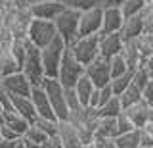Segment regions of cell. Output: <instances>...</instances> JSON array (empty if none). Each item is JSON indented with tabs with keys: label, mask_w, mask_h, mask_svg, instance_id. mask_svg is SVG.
<instances>
[{
	"label": "cell",
	"mask_w": 153,
	"mask_h": 148,
	"mask_svg": "<svg viewBox=\"0 0 153 148\" xmlns=\"http://www.w3.org/2000/svg\"><path fill=\"white\" fill-rule=\"evenodd\" d=\"M79 21H80V12L69 6H65L63 12L57 14V17L54 20L57 37H61L67 46L79 37Z\"/></svg>",
	"instance_id": "1"
},
{
	"label": "cell",
	"mask_w": 153,
	"mask_h": 148,
	"mask_svg": "<svg viewBox=\"0 0 153 148\" xmlns=\"http://www.w3.org/2000/svg\"><path fill=\"white\" fill-rule=\"evenodd\" d=\"M42 89L46 90L50 106L54 110L57 119H69V108H67L65 100V87L59 83L57 77H44L42 81Z\"/></svg>",
	"instance_id": "2"
},
{
	"label": "cell",
	"mask_w": 153,
	"mask_h": 148,
	"mask_svg": "<svg viewBox=\"0 0 153 148\" xmlns=\"http://www.w3.org/2000/svg\"><path fill=\"white\" fill-rule=\"evenodd\" d=\"M57 37L56 25L52 20H38V17H33L31 23L27 27V41L31 44H35L36 48H44L48 46L52 41Z\"/></svg>",
	"instance_id": "3"
},
{
	"label": "cell",
	"mask_w": 153,
	"mask_h": 148,
	"mask_svg": "<svg viewBox=\"0 0 153 148\" xmlns=\"http://www.w3.org/2000/svg\"><path fill=\"white\" fill-rule=\"evenodd\" d=\"M67 50V44L61 37H56L48 46L40 48V56H42V65H44V75L46 77H57L59 71V64L63 58V52Z\"/></svg>",
	"instance_id": "4"
},
{
	"label": "cell",
	"mask_w": 153,
	"mask_h": 148,
	"mask_svg": "<svg viewBox=\"0 0 153 148\" xmlns=\"http://www.w3.org/2000/svg\"><path fill=\"white\" fill-rule=\"evenodd\" d=\"M82 75H84V65L75 58L73 52L67 46V50L63 52V58H61V64H59V71H57L59 83L65 89H73L76 85V81L82 77Z\"/></svg>",
	"instance_id": "5"
},
{
	"label": "cell",
	"mask_w": 153,
	"mask_h": 148,
	"mask_svg": "<svg viewBox=\"0 0 153 148\" xmlns=\"http://www.w3.org/2000/svg\"><path fill=\"white\" fill-rule=\"evenodd\" d=\"M69 50L73 56L80 62L82 65H88L100 56V46H98V35H86V37H76L69 44Z\"/></svg>",
	"instance_id": "6"
},
{
	"label": "cell",
	"mask_w": 153,
	"mask_h": 148,
	"mask_svg": "<svg viewBox=\"0 0 153 148\" xmlns=\"http://www.w3.org/2000/svg\"><path fill=\"white\" fill-rule=\"evenodd\" d=\"M21 71L29 77V81L33 83V87H38L44 81V65H42V56H40V48H36L35 44L29 42L27 44V54H25V62H23Z\"/></svg>",
	"instance_id": "7"
},
{
	"label": "cell",
	"mask_w": 153,
	"mask_h": 148,
	"mask_svg": "<svg viewBox=\"0 0 153 148\" xmlns=\"http://www.w3.org/2000/svg\"><path fill=\"white\" fill-rule=\"evenodd\" d=\"M102 21H103V8L102 6H96V8L80 12L79 37L100 35V31H102Z\"/></svg>",
	"instance_id": "8"
},
{
	"label": "cell",
	"mask_w": 153,
	"mask_h": 148,
	"mask_svg": "<svg viewBox=\"0 0 153 148\" xmlns=\"http://www.w3.org/2000/svg\"><path fill=\"white\" fill-rule=\"evenodd\" d=\"M0 87L4 90H8L12 96H31L33 83L29 81V77L23 71H16V73H12V75L2 77Z\"/></svg>",
	"instance_id": "9"
},
{
	"label": "cell",
	"mask_w": 153,
	"mask_h": 148,
	"mask_svg": "<svg viewBox=\"0 0 153 148\" xmlns=\"http://www.w3.org/2000/svg\"><path fill=\"white\" fill-rule=\"evenodd\" d=\"M84 73L88 75V79L94 83V87H105L111 83V69H109V60L98 56L94 62H90L88 65H84Z\"/></svg>",
	"instance_id": "10"
},
{
	"label": "cell",
	"mask_w": 153,
	"mask_h": 148,
	"mask_svg": "<svg viewBox=\"0 0 153 148\" xmlns=\"http://www.w3.org/2000/svg\"><path fill=\"white\" fill-rule=\"evenodd\" d=\"M98 46H100V56L105 60H111L113 56L121 54L124 39L121 33H100L98 35Z\"/></svg>",
	"instance_id": "11"
},
{
	"label": "cell",
	"mask_w": 153,
	"mask_h": 148,
	"mask_svg": "<svg viewBox=\"0 0 153 148\" xmlns=\"http://www.w3.org/2000/svg\"><path fill=\"white\" fill-rule=\"evenodd\" d=\"M31 12L33 17L38 20H52L54 21L57 17V14L63 12L65 2H56V0H31Z\"/></svg>",
	"instance_id": "12"
},
{
	"label": "cell",
	"mask_w": 153,
	"mask_h": 148,
	"mask_svg": "<svg viewBox=\"0 0 153 148\" xmlns=\"http://www.w3.org/2000/svg\"><path fill=\"white\" fill-rule=\"evenodd\" d=\"M57 138L63 144V148H84L75 125L69 119H59V123H57Z\"/></svg>",
	"instance_id": "13"
},
{
	"label": "cell",
	"mask_w": 153,
	"mask_h": 148,
	"mask_svg": "<svg viewBox=\"0 0 153 148\" xmlns=\"http://www.w3.org/2000/svg\"><path fill=\"white\" fill-rule=\"evenodd\" d=\"M31 100L35 104V112H36V117H48V119H57L54 110L50 106V100H48V94L46 90L42 89V85L38 87H33L31 90Z\"/></svg>",
	"instance_id": "14"
},
{
	"label": "cell",
	"mask_w": 153,
	"mask_h": 148,
	"mask_svg": "<svg viewBox=\"0 0 153 148\" xmlns=\"http://www.w3.org/2000/svg\"><path fill=\"white\" fill-rule=\"evenodd\" d=\"M124 16L121 8H103V21L100 33H119L123 27Z\"/></svg>",
	"instance_id": "15"
},
{
	"label": "cell",
	"mask_w": 153,
	"mask_h": 148,
	"mask_svg": "<svg viewBox=\"0 0 153 148\" xmlns=\"http://www.w3.org/2000/svg\"><path fill=\"white\" fill-rule=\"evenodd\" d=\"M124 113L128 116V119L134 123V127L136 129H143L147 123V116H149V104H146L143 100H140V102L132 104V106L124 108L123 110Z\"/></svg>",
	"instance_id": "16"
},
{
	"label": "cell",
	"mask_w": 153,
	"mask_h": 148,
	"mask_svg": "<svg viewBox=\"0 0 153 148\" xmlns=\"http://www.w3.org/2000/svg\"><path fill=\"white\" fill-rule=\"evenodd\" d=\"M119 33L123 35L124 41L138 39V37L143 33V17H142V14H138V16H130V17H124L123 27H121V31H119Z\"/></svg>",
	"instance_id": "17"
},
{
	"label": "cell",
	"mask_w": 153,
	"mask_h": 148,
	"mask_svg": "<svg viewBox=\"0 0 153 148\" xmlns=\"http://www.w3.org/2000/svg\"><path fill=\"white\" fill-rule=\"evenodd\" d=\"M12 100H13V112H17L21 117H25L31 123L36 119L35 104H33L31 96H12Z\"/></svg>",
	"instance_id": "18"
},
{
	"label": "cell",
	"mask_w": 153,
	"mask_h": 148,
	"mask_svg": "<svg viewBox=\"0 0 153 148\" xmlns=\"http://www.w3.org/2000/svg\"><path fill=\"white\" fill-rule=\"evenodd\" d=\"M119 135L117 131V117H102L98 116V123H96V135L98 138H113Z\"/></svg>",
	"instance_id": "19"
},
{
	"label": "cell",
	"mask_w": 153,
	"mask_h": 148,
	"mask_svg": "<svg viewBox=\"0 0 153 148\" xmlns=\"http://www.w3.org/2000/svg\"><path fill=\"white\" fill-rule=\"evenodd\" d=\"M115 148H140L142 144V129H132L128 133H121L113 138Z\"/></svg>",
	"instance_id": "20"
},
{
	"label": "cell",
	"mask_w": 153,
	"mask_h": 148,
	"mask_svg": "<svg viewBox=\"0 0 153 148\" xmlns=\"http://www.w3.org/2000/svg\"><path fill=\"white\" fill-rule=\"evenodd\" d=\"M121 54L124 56L126 65H128L130 71L138 69V68H143V60H142V56H140V52H138L136 42H134V41H124V46H123Z\"/></svg>",
	"instance_id": "21"
},
{
	"label": "cell",
	"mask_w": 153,
	"mask_h": 148,
	"mask_svg": "<svg viewBox=\"0 0 153 148\" xmlns=\"http://www.w3.org/2000/svg\"><path fill=\"white\" fill-rule=\"evenodd\" d=\"M16 71H21V65L17 64V60L12 56V52L8 48H0V75L6 77Z\"/></svg>",
	"instance_id": "22"
},
{
	"label": "cell",
	"mask_w": 153,
	"mask_h": 148,
	"mask_svg": "<svg viewBox=\"0 0 153 148\" xmlns=\"http://www.w3.org/2000/svg\"><path fill=\"white\" fill-rule=\"evenodd\" d=\"M75 92H76V96H79V100L82 102V106H88V102H90V96H92V92H94V83L88 79V75H82L79 81H76V85H75Z\"/></svg>",
	"instance_id": "23"
},
{
	"label": "cell",
	"mask_w": 153,
	"mask_h": 148,
	"mask_svg": "<svg viewBox=\"0 0 153 148\" xmlns=\"http://www.w3.org/2000/svg\"><path fill=\"white\" fill-rule=\"evenodd\" d=\"M4 125L12 127L19 137H23V135L27 133V129L31 127V121H27L25 117H21L17 112H8L6 117H4Z\"/></svg>",
	"instance_id": "24"
},
{
	"label": "cell",
	"mask_w": 153,
	"mask_h": 148,
	"mask_svg": "<svg viewBox=\"0 0 153 148\" xmlns=\"http://www.w3.org/2000/svg\"><path fill=\"white\" fill-rule=\"evenodd\" d=\"M121 112H123L121 98L115 96V94L103 104V106H100V108H98V116H102V117H117Z\"/></svg>",
	"instance_id": "25"
},
{
	"label": "cell",
	"mask_w": 153,
	"mask_h": 148,
	"mask_svg": "<svg viewBox=\"0 0 153 148\" xmlns=\"http://www.w3.org/2000/svg\"><path fill=\"white\" fill-rule=\"evenodd\" d=\"M134 42H136V48H138V52H140L143 64H146V60L149 58V56H153V35H149V33H142L138 39H134Z\"/></svg>",
	"instance_id": "26"
},
{
	"label": "cell",
	"mask_w": 153,
	"mask_h": 148,
	"mask_svg": "<svg viewBox=\"0 0 153 148\" xmlns=\"http://www.w3.org/2000/svg\"><path fill=\"white\" fill-rule=\"evenodd\" d=\"M113 96V90H111V87L109 85H105V87H96L94 89V92H92V96H90V102H88V106L90 108H96L98 110L100 106H103L105 102H107L109 98Z\"/></svg>",
	"instance_id": "27"
},
{
	"label": "cell",
	"mask_w": 153,
	"mask_h": 148,
	"mask_svg": "<svg viewBox=\"0 0 153 148\" xmlns=\"http://www.w3.org/2000/svg\"><path fill=\"white\" fill-rule=\"evenodd\" d=\"M130 83H132V71H126V73L119 75V77H113L111 83H109V87H111L115 96H121L124 90L130 87Z\"/></svg>",
	"instance_id": "28"
},
{
	"label": "cell",
	"mask_w": 153,
	"mask_h": 148,
	"mask_svg": "<svg viewBox=\"0 0 153 148\" xmlns=\"http://www.w3.org/2000/svg\"><path fill=\"white\" fill-rule=\"evenodd\" d=\"M119 98H121V104H123V110H124V108H128V106H132V104L142 100V89H138L134 83H130V87L124 90Z\"/></svg>",
	"instance_id": "29"
},
{
	"label": "cell",
	"mask_w": 153,
	"mask_h": 148,
	"mask_svg": "<svg viewBox=\"0 0 153 148\" xmlns=\"http://www.w3.org/2000/svg\"><path fill=\"white\" fill-rule=\"evenodd\" d=\"M27 44L29 41L27 39H16L12 42V46H10V52H12V56L17 60V64L23 68V62H25V54H27Z\"/></svg>",
	"instance_id": "30"
},
{
	"label": "cell",
	"mask_w": 153,
	"mask_h": 148,
	"mask_svg": "<svg viewBox=\"0 0 153 148\" xmlns=\"http://www.w3.org/2000/svg\"><path fill=\"white\" fill-rule=\"evenodd\" d=\"M57 123L59 119H48V117H36L33 125H36L40 131H44L48 137H57Z\"/></svg>",
	"instance_id": "31"
},
{
	"label": "cell",
	"mask_w": 153,
	"mask_h": 148,
	"mask_svg": "<svg viewBox=\"0 0 153 148\" xmlns=\"http://www.w3.org/2000/svg\"><path fill=\"white\" fill-rule=\"evenodd\" d=\"M146 0H124V4L121 6V12L124 17H130V16H138V14L143 12L146 8Z\"/></svg>",
	"instance_id": "32"
},
{
	"label": "cell",
	"mask_w": 153,
	"mask_h": 148,
	"mask_svg": "<svg viewBox=\"0 0 153 148\" xmlns=\"http://www.w3.org/2000/svg\"><path fill=\"white\" fill-rule=\"evenodd\" d=\"M109 69H111V79L119 77V75H123V73H126V71H130L123 54H117V56H113V58L109 60Z\"/></svg>",
	"instance_id": "33"
},
{
	"label": "cell",
	"mask_w": 153,
	"mask_h": 148,
	"mask_svg": "<svg viewBox=\"0 0 153 148\" xmlns=\"http://www.w3.org/2000/svg\"><path fill=\"white\" fill-rule=\"evenodd\" d=\"M65 6L69 8H75L79 12H84V10H90V8H96V6H102V0H63Z\"/></svg>",
	"instance_id": "34"
},
{
	"label": "cell",
	"mask_w": 153,
	"mask_h": 148,
	"mask_svg": "<svg viewBox=\"0 0 153 148\" xmlns=\"http://www.w3.org/2000/svg\"><path fill=\"white\" fill-rule=\"evenodd\" d=\"M65 100H67V108H69V116L75 112H79L80 108H82V102L79 100L76 96L75 89H65Z\"/></svg>",
	"instance_id": "35"
},
{
	"label": "cell",
	"mask_w": 153,
	"mask_h": 148,
	"mask_svg": "<svg viewBox=\"0 0 153 148\" xmlns=\"http://www.w3.org/2000/svg\"><path fill=\"white\" fill-rule=\"evenodd\" d=\"M23 138H27V140H33V142H38V144H42V142H44L46 138H48V135H46L44 131H40V129H38L36 125H33V123H31V127L27 129V133L23 135Z\"/></svg>",
	"instance_id": "36"
},
{
	"label": "cell",
	"mask_w": 153,
	"mask_h": 148,
	"mask_svg": "<svg viewBox=\"0 0 153 148\" xmlns=\"http://www.w3.org/2000/svg\"><path fill=\"white\" fill-rule=\"evenodd\" d=\"M132 129H136V127H134V123L128 119L126 113L121 112L117 116V131H119V135H121V133H128V131H132Z\"/></svg>",
	"instance_id": "37"
},
{
	"label": "cell",
	"mask_w": 153,
	"mask_h": 148,
	"mask_svg": "<svg viewBox=\"0 0 153 148\" xmlns=\"http://www.w3.org/2000/svg\"><path fill=\"white\" fill-rule=\"evenodd\" d=\"M147 81H149V75H147V71L143 68H138V69L132 71V83L136 85L138 89H143Z\"/></svg>",
	"instance_id": "38"
},
{
	"label": "cell",
	"mask_w": 153,
	"mask_h": 148,
	"mask_svg": "<svg viewBox=\"0 0 153 148\" xmlns=\"http://www.w3.org/2000/svg\"><path fill=\"white\" fill-rule=\"evenodd\" d=\"M16 41V37H13V33L8 29V27H0V48H10L12 46V42Z\"/></svg>",
	"instance_id": "39"
},
{
	"label": "cell",
	"mask_w": 153,
	"mask_h": 148,
	"mask_svg": "<svg viewBox=\"0 0 153 148\" xmlns=\"http://www.w3.org/2000/svg\"><path fill=\"white\" fill-rule=\"evenodd\" d=\"M0 104L4 106V110L8 112H13V100H12V94L8 92V90H4L2 87H0Z\"/></svg>",
	"instance_id": "40"
},
{
	"label": "cell",
	"mask_w": 153,
	"mask_h": 148,
	"mask_svg": "<svg viewBox=\"0 0 153 148\" xmlns=\"http://www.w3.org/2000/svg\"><path fill=\"white\" fill-rule=\"evenodd\" d=\"M84 148H115V144H113L111 138H98V137H94V140L90 142V144H86Z\"/></svg>",
	"instance_id": "41"
},
{
	"label": "cell",
	"mask_w": 153,
	"mask_h": 148,
	"mask_svg": "<svg viewBox=\"0 0 153 148\" xmlns=\"http://www.w3.org/2000/svg\"><path fill=\"white\" fill-rule=\"evenodd\" d=\"M142 100L146 104H149V106H153V81L149 79L146 83V87L142 89Z\"/></svg>",
	"instance_id": "42"
},
{
	"label": "cell",
	"mask_w": 153,
	"mask_h": 148,
	"mask_svg": "<svg viewBox=\"0 0 153 148\" xmlns=\"http://www.w3.org/2000/svg\"><path fill=\"white\" fill-rule=\"evenodd\" d=\"M0 137H2L4 140H17V138H21V137H19L17 133H16V131L12 129V127L4 125V123L0 125Z\"/></svg>",
	"instance_id": "43"
},
{
	"label": "cell",
	"mask_w": 153,
	"mask_h": 148,
	"mask_svg": "<svg viewBox=\"0 0 153 148\" xmlns=\"http://www.w3.org/2000/svg\"><path fill=\"white\" fill-rule=\"evenodd\" d=\"M42 148H63V144L59 142L57 137H48L44 142H42Z\"/></svg>",
	"instance_id": "44"
},
{
	"label": "cell",
	"mask_w": 153,
	"mask_h": 148,
	"mask_svg": "<svg viewBox=\"0 0 153 148\" xmlns=\"http://www.w3.org/2000/svg\"><path fill=\"white\" fill-rule=\"evenodd\" d=\"M124 0H102V8H121Z\"/></svg>",
	"instance_id": "45"
},
{
	"label": "cell",
	"mask_w": 153,
	"mask_h": 148,
	"mask_svg": "<svg viewBox=\"0 0 153 148\" xmlns=\"http://www.w3.org/2000/svg\"><path fill=\"white\" fill-rule=\"evenodd\" d=\"M143 69L147 71V75H149V79L153 81V56H149V58L146 60V64H143Z\"/></svg>",
	"instance_id": "46"
},
{
	"label": "cell",
	"mask_w": 153,
	"mask_h": 148,
	"mask_svg": "<svg viewBox=\"0 0 153 148\" xmlns=\"http://www.w3.org/2000/svg\"><path fill=\"white\" fill-rule=\"evenodd\" d=\"M16 144V140H4V138H0V148H13Z\"/></svg>",
	"instance_id": "47"
},
{
	"label": "cell",
	"mask_w": 153,
	"mask_h": 148,
	"mask_svg": "<svg viewBox=\"0 0 153 148\" xmlns=\"http://www.w3.org/2000/svg\"><path fill=\"white\" fill-rule=\"evenodd\" d=\"M23 138V137H21ZM23 142H25L27 148H42V144H38V142H33V140H27V138H23Z\"/></svg>",
	"instance_id": "48"
},
{
	"label": "cell",
	"mask_w": 153,
	"mask_h": 148,
	"mask_svg": "<svg viewBox=\"0 0 153 148\" xmlns=\"http://www.w3.org/2000/svg\"><path fill=\"white\" fill-rule=\"evenodd\" d=\"M143 131L147 133L151 138H153V123H146V127H143Z\"/></svg>",
	"instance_id": "49"
},
{
	"label": "cell",
	"mask_w": 153,
	"mask_h": 148,
	"mask_svg": "<svg viewBox=\"0 0 153 148\" xmlns=\"http://www.w3.org/2000/svg\"><path fill=\"white\" fill-rule=\"evenodd\" d=\"M4 117H6V110H4V106L0 104V125L4 123Z\"/></svg>",
	"instance_id": "50"
},
{
	"label": "cell",
	"mask_w": 153,
	"mask_h": 148,
	"mask_svg": "<svg viewBox=\"0 0 153 148\" xmlns=\"http://www.w3.org/2000/svg\"><path fill=\"white\" fill-rule=\"evenodd\" d=\"M13 148H27V146H25V142H23V138H17L16 144H13Z\"/></svg>",
	"instance_id": "51"
},
{
	"label": "cell",
	"mask_w": 153,
	"mask_h": 148,
	"mask_svg": "<svg viewBox=\"0 0 153 148\" xmlns=\"http://www.w3.org/2000/svg\"><path fill=\"white\" fill-rule=\"evenodd\" d=\"M147 123H153V106H149V116H147Z\"/></svg>",
	"instance_id": "52"
},
{
	"label": "cell",
	"mask_w": 153,
	"mask_h": 148,
	"mask_svg": "<svg viewBox=\"0 0 153 148\" xmlns=\"http://www.w3.org/2000/svg\"><path fill=\"white\" fill-rule=\"evenodd\" d=\"M2 21H4V12L0 10V27H2Z\"/></svg>",
	"instance_id": "53"
},
{
	"label": "cell",
	"mask_w": 153,
	"mask_h": 148,
	"mask_svg": "<svg viewBox=\"0 0 153 148\" xmlns=\"http://www.w3.org/2000/svg\"><path fill=\"white\" fill-rule=\"evenodd\" d=\"M146 2H147V4H151V2H153V0H146Z\"/></svg>",
	"instance_id": "54"
},
{
	"label": "cell",
	"mask_w": 153,
	"mask_h": 148,
	"mask_svg": "<svg viewBox=\"0 0 153 148\" xmlns=\"http://www.w3.org/2000/svg\"><path fill=\"white\" fill-rule=\"evenodd\" d=\"M56 2H63V0H56Z\"/></svg>",
	"instance_id": "55"
},
{
	"label": "cell",
	"mask_w": 153,
	"mask_h": 148,
	"mask_svg": "<svg viewBox=\"0 0 153 148\" xmlns=\"http://www.w3.org/2000/svg\"><path fill=\"white\" fill-rule=\"evenodd\" d=\"M0 81H2V75H0Z\"/></svg>",
	"instance_id": "56"
},
{
	"label": "cell",
	"mask_w": 153,
	"mask_h": 148,
	"mask_svg": "<svg viewBox=\"0 0 153 148\" xmlns=\"http://www.w3.org/2000/svg\"><path fill=\"white\" fill-rule=\"evenodd\" d=\"M0 138H2V137H0Z\"/></svg>",
	"instance_id": "57"
}]
</instances>
